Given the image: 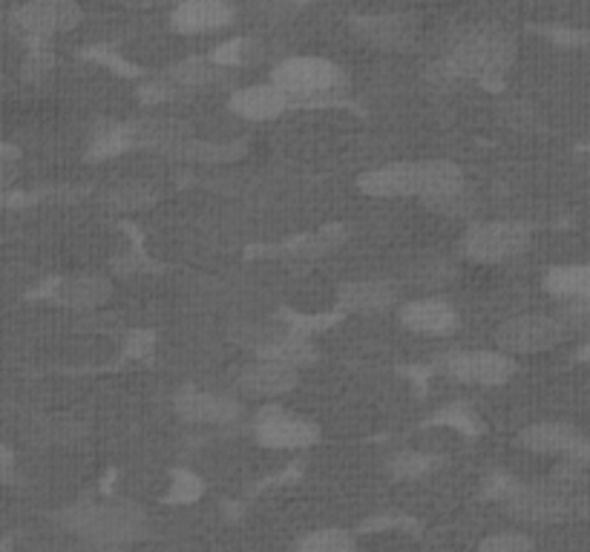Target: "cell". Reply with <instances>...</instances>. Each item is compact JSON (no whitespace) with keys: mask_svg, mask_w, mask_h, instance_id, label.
Segmentation results:
<instances>
[{"mask_svg":"<svg viewBox=\"0 0 590 552\" xmlns=\"http://www.w3.org/2000/svg\"><path fill=\"white\" fill-rule=\"evenodd\" d=\"M360 190L378 199L421 197L432 204L464 193V173L452 161H394L360 176Z\"/></svg>","mask_w":590,"mask_h":552,"instance_id":"cell-1","label":"cell"},{"mask_svg":"<svg viewBox=\"0 0 590 552\" xmlns=\"http://www.w3.org/2000/svg\"><path fill=\"white\" fill-rule=\"evenodd\" d=\"M513 59H516V44L507 32L496 26H478V30L461 32L452 41L444 55V66L455 78H475L489 84L510 70Z\"/></svg>","mask_w":590,"mask_h":552,"instance_id":"cell-2","label":"cell"},{"mask_svg":"<svg viewBox=\"0 0 590 552\" xmlns=\"http://www.w3.org/2000/svg\"><path fill=\"white\" fill-rule=\"evenodd\" d=\"M66 530L98 546H122L145 535V512L133 503H78L59 512Z\"/></svg>","mask_w":590,"mask_h":552,"instance_id":"cell-3","label":"cell"},{"mask_svg":"<svg viewBox=\"0 0 590 552\" xmlns=\"http://www.w3.org/2000/svg\"><path fill=\"white\" fill-rule=\"evenodd\" d=\"M271 84L292 98H317V95H328L340 89L346 84V75L337 64L326 59H314V55H299V59H288L283 64L274 66L271 73Z\"/></svg>","mask_w":590,"mask_h":552,"instance_id":"cell-4","label":"cell"},{"mask_svg":"<svg viewBox=\"0 0 590 552\" xmlns=\"http://www.w3.org/2000/svg\"><path fill=\"white\" fill-rule=\"evenodd\" d=\"M493 495L498 501H504L510 516L527 523H554L570 512V501L556 489L527 487V484H518L510 478L498 480L493 487Z\"/></svg>","mask_w":590,"mask_h":552,"instance_id":"cell-5","label":"cell"},{"mask_svg":"<svg viewBox=\"0 0 590 552\" xmlns=\"http://www.w3.org/2000/svg\"><path fill=\"white\" fill-rule=\"evenodd\" d=\"M527 245H530V231L525 225H518V222H482V225H473L464 233L461 251L470 259L496 265V262H507L513 256L525 254Z\"/></svg>","mask_w":590,"mask_h":552,"instance_id":"cell-6","label":"cell"},{"mask_svg":"<svg viewBox=\"0 0 590 552\" xmlns=\"http://www.w3.org/2000/svg\"><path fill=\"white\" fill-rule=\"evenodd\" d=\"M568 337V322L556 317H541V314H525L513 317L496 331L498 351L504 354H536L559 346Z\"/></svg>","mask_w":590,"mask_h":552,"instance_id":"cell-7","label":"cell"},{"mask_svg":"<svg viewBox=\"0 0 590 552\" xmlns=\"http://www.w3.org/2000/svg\"><path fill=\"white\" fill-rule=\"evenodd\" d=\"M444 371L459 383L502 385L516 374V363L504 351H452V354L444 357Z\"/></svg>","mask_w":590,"mask_h":552,"instance_id":"cell-8","label":"cell"},{"mask_svg":"<svg viewBox=\"0 0 590 552\" xmlns=\"http://www.w3.org/2000/svg\"><path fill=\"white\" fill-rule=\"evenodd\" d=\"M256 440L268 449H308L320 440V432L306 417H294L283 408H265L254 421Z\"/></svg>","mask_w":590,"mask_h":552,"instance_id":"cell-9","label":"cell"},{"mask_svg":"<svg viewBox=\"0 0 590 552\" xmlns=\"http://www.w3.org/2000/svg\"><path fill=\"white\" fill-rule=\"evenodd\" d=\"M81 21V9L73 0H35L15 12V26L27 38H50L73 30Z\"/></svg>","mask_w":590,"mask_h":552,"instance_id":"cell-10","label":"cell"},{"mask_svg":"<svg viewBox=\"0 0 590 552\" xmlns=\"http://www.w3.org/2000/svg\"><path fill=\"white\" fill-rule=\"evenodd\" d=\"M170 23L182 35L225 30L233 23V7L228 0H179V7L170 15Z\"/></svg>","mask_w":590,"mask_h":552,"instance_id":"cell-11","label":"cell"},{"mask_svg":"<svg viewBox=\"0 0 590 552\" xmlns=\"http://www.w3.org/2000/svg\"><path fill=\"white\" fill-rule=\"evenodd\" d=\"M176 412L190 423H231L240 417V403L228 394L199 392V389H182L176 394Z\"/></svg>","mask_w":590,"mask_h":552,"instance_id":"cell-12","label":"cell"},{"mask_svg":"<svg viewBox=\"0 0 590 552\" xmlns=\"http://www.w3.org/2000/svg\"><path fill=\"white\" fill-rule=\"evenodd\" d=\"M355 30L364 41L378 50H407L415 44L418 21L412 15H369L355 21Z\"/></svg>","mask_w":590,"mask_h":552,"instance_id":"cell-13","label":"cell"},{"mask_svg":"<svg viewBox=\"0 0 590 552\" xmlns=\"http://www.w3.org/2000/svg\"><path fill=\"white\" fill-rule=\"evenodd\" d=\"M401 322L415 335L444 337L459 328V311L444 299H415L401 308Z\"/></svg>","mask_w":590,"mask_h":552,"instance_id":"cell-14","label":"cell"},{"mask_svg":"<svg viewBox=\"0 0 590 552\" xmlns=\"http://www.w3.org/2000/svg\"><path fill=\"white\" fill-rule=\"evenodd\" d=\"M297 380V365L263 357L260 363L249 365V369L242 371L240 385L245 392L256 394V397H277V394L292 392Z\"/></svg>","mask_w":590,"mask_h":552,"instance_id":"cell-15","label":"cell"},{"mask_svg":"<svg viewBox=\"0 0 590 552\" xmlns=\"http://www.w3.org/2000/svg\"><path fill=\"white\" fill-rule=\"evenodd\" d=\"M231 113L236 116L249 118V121H268V118H277L280 113L292 107V98L285 93H280L274 84H256V87L236 89L228 102Z\"/></svg>","mask_w":590,"mask_h":552,"instance_id":"cell-16","label":"cell"},{"mask_svg":"<svg viewBox=\"0 0 590 552\" xmlns=\"http://www.w3.org/2000/svg\"><path fill=\"white\" fill-rule=\"evenodd\" d=\"M113 294V285H109L107 276L98 274H78L59 279L55 288H52V299H59L61 306L78 308V311H89V308L104 306Z\"/></svg>","mask_w":590,"mask_h":552,"instance_id":"cell-17","label":"cell"},{"mask_svg":"<svg viewBox=\"0 0 590 552\" xmlns=\"http://www.w3.org/2000/svg\"><path fill=\"white\" fill-rule=\"evenodd\" d=\"M394 299H398V288L387 279H355V283L340 285L337 291V302L346 311H383L394 306Z\"/></svg>","mask_w":590,"mask_h":552,"instance_id":"cell-18","label":"cell"},{"mask_svg":"<svg viewBox=\"0 0 590 552\" xmlns=\"http://www.w3.org/2000/svg\"><path fill=\"white\" fill-rule=\"evenodd\" d=\"M579 440H582V435L568 423H536L518 437V444L525 449L539 452V455H565V458L573 452Z\"/></svg>","mask_w":590,"mask_h":552,"instance_id":"cell-19","label":"cell"},{"mask_svg":"<svg viewBox=\"0 0 590 552\" xmlns=\"http://www.w3.org/2000/svg\"><path fill=\"white\" fill-rule=\"evenodd\" d=\"M545 288L559 299L584 302L590 299V265H559L545 276Z\"/></svg>","mask_w":590,"mask_h":552,"instance_id":"cell-20","label":"cell"},{"mask_svg":"<svg viewBox=\"0 0 590 552\" xmlns=\"http://www.w3.org/2000/svg\"><path fill=\"white\" fill-rule=\"evenodd\" d=\"M222 78H225V70L219 64H213V61L204 59H190L170 70V84L185 89L213 87V84H219Z\"/></svg>","mask_w":590,"mask_h":552,"instance_id":"cell-21","label":"cell"},{"mask_svg":"<svg viewBox=\"0 0 590 552\" xmlns=\"http://www.w3.org/2000/svg\"><path fill=\"white\" fill-rule=\"evenodd\" d=\"M438 466H441V458H435L430 452H398L389 460V473L398 480H418L435 473Z\"/></svg>","mask_w":590,"mask_h":552,"instance_id":"cell-22","label":"cell"},{"mask_svg":"<svg viewBox=\"0 0 590 552\" xmlns=\"http://www.w3.org/2000/svg\"><path fill=\"white\" fill-rule=\"evenodd\" d=\"M297 552H355V535L349 530H314L297 544Z\"/></svg>","mask_w":590,"mask_h":552,"instance_id":"cell-23","label":"cell"},{"mask_svg":"<svg viewBox=\"0 0 590 552\" xmlns=\"http://www.w3.org/2000/svg\"><path fill=\"white\" fill-rule=\"evenodd\" d=\"M136 145V138H133V127H109L104 130L102 136H95V145L89 153L104 159V156H118L125 153L127 147Z\"/></svg>","mask_w":590,"mask_h":552,"instance_id":"cell-24","label":"cell"},{"mask_svg":"<svg viewBox=\"0 0 590 552\" xmlns=\"http://www.w3.org/2000/svg\"><path fill=\"white\" fill-rule=\"evenodd\" d=\"M154 190H147L141 182H125L107 193V202H113L116 208H141V204L154 202Z\"/></svg>","mask_w":590,"mask_h":552,"instance_id":"cell-25","label":"cell"},{"mask_svg":"<svg viewBox=\"0 0 590 552\" xmlns=\"http://www.w3.org/2000/svg\"><path fill=\"white\" fill-rule=\"evenodd\" d=\"M478 552H533V541L525 532H496L484 538Z\"/></svg>","mask_w":590,"mask_h":552,"instance_id":"cell-26","label":"cell"},{"mask_svg":"<svg viewBox=\"0 0 590 552\" xmlns=\"http://www.w3.org/2000/svg\"><path fill=\"white\" fill-rule=\"evenodd\" d=\"M199 495H202V484H199V478H193L190 473H176L173 475V484H170V498H168V501L190 503V501H197Z\"/></svg>","mask_w":590,"mask_h":552,"instance_id":"cell-27","label":"cell"},{"mask_svg":"<svg viewBox=\"0 0 590 552\" xmlns=\"http://www.w3.org/2000/svg\"><path fill=\"white\" fill-rule=\"evenodd\" d=\"M15 478V452L0 437V484H9Z\"/></svg>","mask_w":590,"mask_h":552,"instance_id":"cell-28","label":"cell"},{"mask_svg":"<svg viewBox=\"0 0 590 552\" xmlns=\"http://www.w3.org/2000/svg\"><path fill=\"white\" fill-rule=\"evenodd\" d=\"M12 150L9 147H0V193L9 188V182L15 179V164H12Z\"/></svg>","mask_w":590,"mask_h":552,"instance_id":"cell-29","label":"cell"},{"mask_svg":"<svg viewBox=\"0 0 590 552\" xmlns=\"http://www.w3.org/2000/svg\"><path fill=\"white\" fill-rule=\"evenodd\" d=\"M568 460H573V464H579V466L590 464V440L588 437H582V440L573 446V452L568 455Z\"/></svg>","mask_w":590,"mask_h":552,"instance_id":"cell-30","label":"cell"},{"mask_svg":"<svg viewBox=\"0 0 590 552\" xmlns=\"http://www.w3.org/2000/svg\"><path fill=\"white\" fill-rule=\"evenodd\" d=\"M582 516L590 521V503H584V507H582Z\"/></svg>","mask_w":590,"mask_h":552,"instance_id":"cell-31","label":"cell"},{"mask_svg":"<svg viewBox=\"0 0 590 552\" xmlns=\"http://www.w3.org/2000/svg\"><path fill=\"white\" fill-rule=\"evenodd\" d=\"M95 552H122V550H116V546H102V550H95Z\"/></svg>","mask_w":590,"mask_h":552,"instance_id":"cell-32","label":"cell"}]
</instances>
